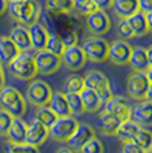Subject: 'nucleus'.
Listing matches in <instances>:
<instances>
[{"label":"nucleus","instance_id":"nucleus-29","mask_svg":"<svg viewBox=\"0 0 152 153\" xmlns=\"http://www.w3.org/2000/svg\"><path fill=\"white\" fill-rule=\"evenodd\" d=\"M140 148L143 149L145 153L152 151V134L148 129H145L144 126H140L139 131L136 132V134L132 139Z\"/></svg>","mask_w":152,"mask_h":153},{"label":"nucleus","instance_id":"nucleus-44","mask_svg":"<svg viewBox=\"0 0 152 153\" xmlns=\"http://www.w3.org/2000/svg\"><path fill=\"white\" fill-rule=\"evenodd\" d=\"M3 64L0 63V89L5 85V73H4V68H3Z\"/></svg>","mask_w":152,"mask_h":153},{"label":"nucleus","instance_id":"nucleus-25","mask_svg":"<svg viewBox=\"0 0 152 153\" xmlns=\"http://www.w3.org/2000/svg\"><path fill=\"white\" fill-rule=\"evenodd\" d=\"M47 105L54 111V113L57 117L69 116L71 114L68 104H67V100H66V95L63 92H52V96Z\"/></svg>","mask_w":152,"mask_h":153},{"label":"nucleus","instance_id":"nucleus-38","mask_svg":"<svg viewBox=\"0 0 152 153\" xmlns=\"http://www.w3.org/2000/svg\"><path fill=\"white\" fill-rule=\"evenodd\" d=\"M118 33L120 35V37L123 40L127 39H132L133 37V32L131 29L130 24H128L127 19H120L118 23Z\"/></svg>","mask_w":152,"mask_h":153},{"label":"nucleus","instance_id":"nucleus-39","mask_svg":"<svg viewBox=\"0 0 152 153\" xmlns=\"http://www.w3.org/2000/svg\"><path fill=\"white\" fill-rule=\"evenodd\" d=\"M61 42H63V45L64 48H68V47H72V45H76L79 42V36H77V32L76 31H67L64 32L63 35H59Z\"/></svg>","mask_w":152,"mask_h":153},{"label":"nucleus","instance_id":"nucleus-24","mask_svg":"<svg viewBox=\"0 0 152 153\" xmlns=\"http://www.w3.org/2000/svg\"><path fill=\"white\" fill-rule=\"evenodd\" d=\"M127 22L130 24L131 29L133 32V37H143L147 33H150L151 28L148 27L147 22H145L144 13L137 11L136 13L131 15L130 17H127Z\"/></svg>","mask_w":152,"mask_h":153},{"label":"nucleus","instance_id":"nucleus-14","mask_svg":"<svg viewBox=\"0 0 152 153\" xmlns=\"http://www.w3.org/2000/svg\"><path fill=\"white\" fill-rule=\"evenodd\" d=\"M48 137H49L48 128L40 121H37L36 119L30 125H27V132H25V140H24L27 144L39 148L40 145H43L45 143Z\"/></svg>","mask_w":152,"mask_h":153},{"label":"nucleus","instance_id":"nucleus-41","mask_svg":"<svg viewBox=\"0 0 152 153\" xmlns=\"http://www.w3.org/2000/svg\"><path fill=\"white\" fill-rule=\"evenodd\" d=\"M13 117L11 116L8 112H5L4 109H1L0 108V134L1 136H4V133L7 132L8 126H10L11 121H12Z\"/></svg>","mask_w":152,"mask_h":153},{"label":"nucleus","instance_id":"nucleus-47","mask_svg":"<svg viewBox=\"0 0 152 153\" xmlns=\"http://www.w3.org/2000/svg\"><path fill=\"white\" fill-rule=\"evenodd\" d=\"M56 153H76L75 151H72L69 146H61L56 151Z\"/></svg>","mask_w":152,"mask_h":153},{"label":"nucleus","instance_id":"nucleus-30","mask_svg":"<svg viewBox=\"0 0 152 153\" xmlns=\"http://www.w3.org/2000/svg\"><path fill=\"white\" fill-rule=\"evenodd\" d=\"M64 95H66V100L67 104H68L69 112H71V116H81L83 113H86L79 93H64Z\"/></svg>","mask_w":152,"mask_h":153},{"label":"nucleus","instance_id":"nucleus-32","mask_svg":"<svg viewBox=\"0 0 152 153\" xmlns=\"http://www.w3.org/2000/svg\"><path fill=\"white\" fill-rule=\"evenodd\" d=\"M84 89L83 77L79 75H71L67 77L63 87V93H80Z\"/></svg>","mask_w":152,"mask_h":153},{"label":"nucleus","instance_id":"nucleus-46","mask_svg":"<svg viewBox=\"0 0 152 153\" xmlns=\"http://www.w3.org/2000/svg\"><path fill=\"white\" fill-rule=\"evenodd\" d=\"M144 17H145V22H147L148 27L152 29V11H150V12H145L144 13Z\"/></svg>","mask_w":152,"mask_h":153},{"label":"nucleus","instance_id":"nucleus-33","mask_svg":"<svg viewBox=\"0 0 152 153\" xmlns=\"http://www.w3.org/2000/svg\"><path fill=\"white\" fill-rule=\"evenodd\" d=\"M44 49H47V51L52 52V53H55L57 56H61V53H63V51H64V45H63V42H61L59 35L49 33Z\"/></svg>","mask_w":152,"mask_h":153},{"label":"nucleus","instance_id":"nucleus-35","mask_svg":"<svg viewBox=\"0 0 152 153\" xmlns=\"http://www.w3.org/2000/svg\"><path fill=\"white\" fill-rule=\"evenodd\" d=\"M79 153H104V145L98 137H92L91 140H88L80 149Z\"/></svg>","mask_w":152,"mask_h":153},{"label":"nucleus","instance_id":"nucleus-13","mask_svg":"<svg viewBox=\"0 0 152 153\" xmlns=\"http://www.w3.org/2000/svg\"><path fill=\"white\" fill-rule=\"evenodd\" d=\"M104 111L118 116L123 121V120L131 119L132 107L130 105V101L123 96H112L108 101L104 102Z\"/></svg>","mask_w":152,"mask_h":153},{"label":"nucleus","instance_id":"nucleus-45","mask_svg":"<svg viewBox=\"0 0 152 153\" xmlns=\"http://www.w3.org/2000/svg\"><path fill=\"white\" fill-rule=\"evenodd\" d=\"M7 5H8V0H0V16L7 11Z\"/></svg>","mask_w":152,"mask_h":153},{"label":"nucleus","instance_id":"nucleus-10","mask_svg":"<svg viewBox=\"0 0 152 153\" xmlns=\"http://www.w3.org/2000/svg\"><path fill=\"white\" fill-rule=\"evenodd\" d=\"M131 51H132V47L128 42L123 39L115 40L111 44H108L107 60H110L115 65H125L130 60Z\"/></svg>","mask_w":152,"mask_h":153},{"label":"nucleus","instance_id":"nucleus-22","mask_svg":"<svg viewBox=\"0 0 152 153\" xmlns=\"http://www.w3.org/2000/svg\"><path fill=\"white\" fill-rule=\"evenodd\" d=\"M80 99L81 102H83L84 111L88 112V113H95V112H99L103 107V102L99 99V96L96 95V92L91 88H86L81 91L80 93Z\"/></svg>","mask_w":152,"mask_h":153},{"label":"nucleus","instance_id":"nucleus-34","mask_svg":"<svg viewBox=\"0 0 152 153\" xmlns=\"http://www.w3.org/2000/svg\"><path fill=\"white\" fill-rule=\"evenodd\" d=\"M106 77H107V76L104 75V73H101L100 71L93 69V71H91V72H88L83 77L84 87H86V88H91V89H96V88H98V85L100 84Z\"/></svg>","mask_w":152,"mask_h":153},{"label":"nucleus","instance_id":"nucleus-4","mask_svg":"<svg viewBox=\"0 0 152 153\" xmlns=\"http://www.w3.org/2000/svg\"><path fill=\"white\" fill-rule=\"evenodd\" d=\"M152 68L147 72H132L127 77V93L133 100H144L152 88Z\"/></svg>","mask_w":152,"mask_h":153},{"label":"nucleus","instance_id":"nucleus-42","mask_svg":"<svg viewBox=\"0 0 152 153\" xmlns=\"http://www.w3.org/2000/svg\"><path fill=\"white\" fill-rule=\"evenodd\" d=\"M137 5H139V11L143 13L152 11V0H137Z\"/></svg>","mask_w":152,"mask_h":153},{"label":"nucleus","instance_id":"nucleus-43","mask_svg":"<svg viewBox=\"0 0 152 153\" xmlns=\"http://www.w3.org/2000/svg\"><path fill=\"white\" fill-rule=\"evenodd\" d=\"M92 1H93V4L96 5L98 10L106 11V10H108V8H111L113 0H92Z\"/></svg>","mask_w":152,"mask_h":153},{"label":"nucleus","instance_id":"nucleus-27","mask_svg":"<svg viewBox=\"0 0 152 153\" xmlns=\"http://www.w3.org/2000/svg\"><path fill=\"white\" fill-rule=\"evenodd\" d=\"M45 8L55 15L69 13L74 10V0H45Z\"/></svg>","mask_w":152,"mask_h":153},{"label":"nucleus","instance_id":"nucleus-31","mask_svg":"<svg viewBox=\"0 0 152 153\" xmlns=\"http://www.w3.org/2000/svg\"><path fill=\"white\" fill-rule=\"evenodd\" d=\"M56 117L57 116L54 113V111H52L48 105L36 108V112H35V119H36L37 121H40L42 124H44L47 128H49V126L54 124Z\"/></svg>","mask_w":152,"mask_h":153},{"label":"nucleus","instance_id":"nucleus-11","mask_svg":"<svg viewBox=\"0 0 152 153\" xmlns=\"http://www.w3.org/2000/svg\"><path fill=\"white\" fill-rule=\"evenodd\" d=\"M60 57L61 64H64V67L69 71H80L87 63L86 55H84L81 47H79L77 44L68 47V48H64Z\"/></svg>","mask_w":152,"mask_h":153},{"label":"nucleus","instance_id":"nucleus-20","mask_svg":"<svg viewBox=\"0 0 152 153\" xmlns=\"http://www.w3.org/2000/svg\"><path fill=\"white\" fill-rule=\"evenodd\" d=\"M20 53L19 48L8 36H0V63L3 65H10L12 60Z\"/></svg>","mask_w":152,"mask_h":153},{"label":"nucleus","instance_id":"nucleus-18","mask_svg":"<svg viewBox=\"0 0 152 153\" xmlns=\"http://www.w3.org/2000/svg\"><path fill=\"white\" fill-rule=\"evenodd\" d=\"M128 64L131 65V69L135 72H147L150 68H152L147 59L145 48H142V47H135V48L132 47Z\"/></svg>","mask_w":152,"mask_h":153},{"label":"nucleus","instance_id":"nucleus-21","mask_svg":"<svg viewBox=\"0 0 152 153\" xmlns=\"http://www.w3.org/2000/svg\"><path fill=\"white\" fill-rule=\"evenodd\" d=\"M120 123L121 120L118 116L107 111H101V113L99 114V128L104 136H113Z\"/></svg>","mask_w":152,"mask_h":153},{"label":"nucleus","instance_id":"nucleus-26","mask_svg":"<svg viewBox=\"0 0 152 153\" xmlns=\"http://www.w3.org/2000/svg\"><path fill=\"white\" fill-rule=\"evenodd\" d=\"M142 125H139L137 123H135L133 120L131 119H127V120H123V121L119 124L118 129H116L115 134L120 141H124V140H132L133 136L136 134V132L139 131V128Z\"/></svg>","mask_w":152,"mask_h":153},{"label":"nucleus","instance_id":"nucleus-19","mask_svg":"<svg viewBox=\"0 0 152 153\" xmlns=\"http://www.w3.org/2000/svg\"><path fill=\"white\" fill-rule=\"evenodd\" d=\"M25 132H27V124L23 121L22 117H13L7 132L4 133V137L12 143H24Z\"/></svg>","mask_w":152,"mask_h":153},{"label":"nucleus","instance_id":"nucleus-23","mask_svg":"<svg viewBox=\"0 0 152 153\" xmlns=\"http://www.w3.org/2000/svg\"><path fill=\"white\" fill-rule=\"evenodd\" d=\"M111 8L118 15L119 19H127L139 11L137 0H113Z\"/></svg>","mask_w":152,"mask_h":153},{"label":"nucleus","instance_id":"nucleus-6","mask_svg":"<svg viewBox=\"0 0 152 153\" xmlns=\"http://www.w3.org/2000/svg\"><path fill=\"white\" fill-rule=\"evenodd\" d=\"M77 125H79V121L71 114L69 116L56 117L54 124L48 128V134L56 143H66L74 134Z\"/></svg>","mask_w":152,"mask_h":153},{"label":"nucleus","instance_id":"nucleus-16","mask_svg":"<svg viewBox=\"0 0 152 153\" xmlns=\"http://www.w3.org/2000/svg\"><path fill=\"white\" fill-rule=\"evenodd\" d=\"M28 33H30V40H31V47L35 51H40V49L45 48V43L48 39V29L45 25L40 24L39 22L34 23V24L28 25Z\"/></svg>","mask_w":152,"mask_h":153},{"label":"nucleus","instance_id":"nucleus-37","mask_svg":"<svg viewBox=\"0 0 152 153\" xmlns=\"http://www.w3.org/2000/svg\"><path fill=\"white\" fill-rule=\"evenodd\" d=\"M74 10L77 11L80 15L87 16L96 10V5L93 4L92 0H74Z\"/></svg>","mask_w":152,"mask_h":153},{"label":"nucleus","instance_id":"nucleus-48","mask_svg":"<svg viewBox=\"0 0 152 153\" xmlns=\"http://www.w3.org/2000/svg\"><path fill=\"white\" fill-rule=\"evenodd\" d=\"M145 53H147V59H148V61H150V64L152 65V48H151V47L145 48Z\"/></svg>","mask_w":152,"mask_h":153},{"label":"nucleus","instance_id":"nucleus-9","mask_svg":"<svg viewBox=\"0 0 152 153\" xmlns=\"http://www.w3.org/2000/svg\"><path fill=\"white\" fill-rule=\"evenodd\" d=\"M86 25L92 36H103L111 29L112 23L106 11L96 8L86 16Z\"/></svg>","mask_w":152,"mask_h":153},{"label":"nucleus","instance_id":"nucleus-36","mask_svg":"<svg viewBox=\"0 0 152 153\" xmlns=\"http://www.w3.org/2000/svg\"><path fill=\"white\" fill-rule=\"evenodd\" d=\"M93 91L96 92V95L99 96V99L101 100V102H103V104L106 101H108V100H110L113 96L112 88H111V84H110V80H108V77L104 79V80L98 85V88H96V89H93Z\"/></svg>","mask_w":152,"mask_h":153},{"label":"nucleus","instance_id":"nucleus-5","mask_svg":"<svg viewBox=\"0 0 152 153\" xmlns=\"http://www.w3.org/2000/svg\"><path fill=\"white\" fill-rule=\"evenodd\" d=\"M52 92L54 91L51 89L48 83H45L42 79L35 77L30 80V84L25 89V101L34 105L35 108L44 107V105L48 104L49 99L52 96Z\"/></svg>","mask_w":152,"mask_h":153},{"label":"nucleus","instance_id":"nucleus-17","mask_svg":"<svg viewBox=\"0 0 152 153\" xmlns=\"http://www.w3.org/2000/svg\"><path fill=\"white\" fill-rule=\"evenodd\" d=\"M10 37L13 42V44L19 48L20 52H30L32 49L31 47V40H30V33H28V28L23 24L15 25L10 32Z\"/></svg>","mask_w":152,"mask_h":153},{"label":"nucleus","instance_id":"nucleus-7","mask_svg":"<svg viewBox=\"0 0 152 153\" xmlns=\"http://www.w3.org/2000/svg\"><path fill=\"white\" fill-rule=\"evenodd\" d=\"M87 61L91 63H104L108 56V43L100 36H89L81 45Z\"/></svg>","mask_w":152,"mask_h":153},{"label":"nucleus","instance_id":"nucleus-2","mask_svg":"<svg viewBox=\"0 0 152 153\" xmlns=\"http://www.w3.org/2000/svg\"><path fill=\"white\" fill-rule=\"evenodd\" d=\"M0 108L12 117H23L27 112V101L16 88L4 85L0 89Z\"/></svg>","mask_w":152,"mask_h":153},{"label":"nucleus","instance_id":"nucleus-12","mask_svg":"<svg viewBox=\"0 0 152 153\" xmlns=\"http://www.w3.org/2000/svg\"><path fill=\"white\" fill-rule=\"evenodd\" d=\"M95 136H96V132L91 125L87 124V123H79L77 128H76L74 132V134L66 141V144L72 151L79 152V149H80L87 141L91 140L92 137H95Z\"/></svg>","mask_w":152,"mask_h":153},{"label":"nucleus","instance_id":"nucleus-8","mask_svg":"<svg viewBox=\"0 0 152 153\" xmlns=\"http://www.w3.org/2000/svg\"><path fill=\"white\" fill-rule=\"evenodd\" d=\"M34 57H35V64H36L37 75H43V76L54 75L61 67L60 56L52 53V52L47 51V49L36 51Z\"/></svg>","mask_w":152,"mask_h":153},{"label":"nucleus","instance_id":"nucleus-40","mask_svg":"<svg viewBox=\"0 0 152 153\" xmlns=\"http://www.w3.org/2000/svg\"><path fill=\"white\" fill-rule=\"evenodd\" d=\"M121 153H145L133 140L121 141Z\"/></svg>","mask_w":152,"mask_h":153},{"label":"nucleus","instance_id":"nucleus-3","mask_svg":"<svg viewBox=\"0 0 152 153\" xmlns=\"http://www.w3.org/2000/svg\"><path fill=\"white\" fill-rule=\"evenodd\" d=\"M11 76L23 81H30L37 76L35 57L30 52H20L12 60V63L8 65Z\"/></svg>","mask_w":152,"mask_h":153},{"label":"nucleus","instance_id":"nucleus-15","mask_svg":"<svg viewBox=\"0 0 152 153\" xmlns=\"http://www.w3.org/2000/svg\"><path fill=\"white\" fill-rule=\"evenodd\" d=\"M131 120L142 126H150L152 123V105L151 100H140L131 111Z\"/></svg>","mask_w":152,"mask_h":153},{"label":"nucleus","instance_id":"nucleus-1","mask_svg":"<svg viewBox=\"0 0 152 153\" xmlns=\"http://www.w3.org/2000/svg\"><path fill=\"white\" fill-rule=\"evenodd\" d=\"M7 11L17 24L28 27L39 20L42 8L36 0H8Z\"/></svg>","mask_w":152,"mask_h":153},{"label":"nucleus","instance_id":"nucleus-28","mask_svg":"<svg viewBox=\"0 0 152 153\" xmlns=\"http://www.w3.org/2000/svg\"><path fill=\"white\" fill-rule=\"evenodd\" d=\"M3 153H40L39 148L34 145H30L24 143H12V141H5L3 145Z\"/></svg>","mask_w":152,"mask_h":153}]
</instances>
